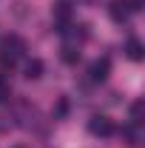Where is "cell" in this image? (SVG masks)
<instances>
[{"mask_svg":"<svg viewBox=\"0 0 145 148\" xmlns=\"http://www.w3.org/2000/svg\"><path fill=\"white\" fill-rule=\"evenodd\" d=\"M63 63H68V66H77L80 63V46H63Z\"/></svg>","mask_w":145,"mask_h":148,"instance_id":"obj_7","label":"cell"},{"mask_svg":"<svg viewBox=\"0 0 145 148\" xmlns=\"http://www.w3.org/2000/svg\"><path fill=\"white\" fill-rule=\"evenodd\" d=\"M88 131L94 134V137H111V134L117 131V125H114V120L97 114V117H91V120H88Z\"/></svg>","mask_w":145,"mask_h":148,"instance_id":"obj_2","label":"cell"},{"mask_svg":"<svg viewBox=\"0 0 145 148\" xmlns=\"http://www.w3.org/2000/svg\"><path fill=\"white\" fill-rule=\"evenodd\" d=\"M131 123H134V125L142 123V100H134V103H131Z\"/></svg>","mask_w":145,"mask_h":148,"instance_id":"obj_10","label":"cell"},{"mask_svg":"<svg viewBox=\"0 0 145 148\" xmlns=\"http://www.w3.org/2000/svg\"><path fill=\"white\" fill-rule=\"evenodd\" d=\"M51 17H54L60 26H66V23L71 20V0H54V6H51Z\"/></svg>","mask_w":145,"mask_h":148,"instance_id":"obj_4","label":"cell"},{"mask_svg":"<svg viewBox=\"0 0 145 148\" xmlns=\"http://www.w3.org/2000/svg\"><path fill=\"white\" fill-rule=\"evenodd\" d=\"M125 54H128V60H134V63H140V60L145 57V49H142V43H140L137 37H131V40L125 43Z\"/></svg>","mask_w":145,"mask_h":148,"instance_id":"obj_5","label":"cell"},{"mask_svg":"<svg viewBox=\"0 0 145 148\" xmlns=\"http://www.w3.org/2000/svg\"><path fill=\"white\" fill-rule=\"evenodd\" d=\"M120 137L125 140V145H137V140H140V137H137V125H134V123L125 125V128L120 131Z\"/></svg>","mask_w":145,"mask_h":148,"instance_id":"obj_8","label":"cell"},{"mask_svg":"<svg viewBox=\"0 0 145 148\" xmlns=\"http://www.w3.org/2000/svg\"><path fill=\"white\" fill-rule=\"evenodd\" d=\"M108 12H111V17L117 20V23H125V20H128V12L122 9V6H120V0H114V3H111V9H108Z\"/></svg>","mask_w":145,"mask_h":148,"instance_id":"obj_9","label":"cell"},{"mask_svg":"<svg viewBox=\"0 0 145 148\" xmlns=\"http://www.w3.org/2000/svg\"><path fill=\"white\" fill-rule=\"evenodd\" d=\"M23 74H26V80H40L43 77V60H29L26 63V69H23Z\"/></svg>","mask_w":145,"mask_h":148,"instance_id":"obj_6","label":"cell"},{"mask_svg":"<svg viewBox=\"0 0 145 148\" xmlns=\"http://www.w3.org/2000/svg\"><path fill=\"white\" fill-rule=\"evenodd\" d=\"M6 97H9V83L0 80V100H6Z\"/></svg>","mask_w":145,"mask_h":148,"instance_id":"obj_12","label":"cell"},{"mask_svg":"<svg viewBox=\"0 0 145 148\" xmlns=\"http://www.w3.org/2000/svg\"><path fill=\"white\" fill-rule=\"evenodd\" d=\"M108 69H111V60L108 57H100V60H94L88 69V77L94 80V83H103L105 77H108Z\"/></svg>","mask_w":145,"mask_h":148,"instance_id":"obj_3","label":"cell"},{"mask_svg":"<svg viewBox=\"0 0 145 148\" xmlns=\"http://www.w3.org/2000/svg\"><path fill=\"white\" fill-rule=\"evenodd\" d=\"M120 6H122L128 14H131V12H140V9H142L145 0H120Z\"/></svg>","mask_w":145,"mask_h":148,"instance_id":"obj_11","label":"cell"},{"mask_svg":"<svg viewBox=\"0 0 145 148\" xmlns=\"http://www.w3.org/2000/svg\"><path fill=\"white\" fill-rule=\"evenodd\" d=\"M23 51H26V43H23V37H17V34H9L6 40H3V66L6 69H12L14 66V60H20L23 57Z\"/></svg>","mask_w":145,"mask_h":148,"instance_id":"obj_1","label":"cell"}]
</instances>
